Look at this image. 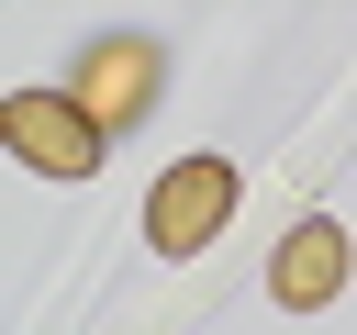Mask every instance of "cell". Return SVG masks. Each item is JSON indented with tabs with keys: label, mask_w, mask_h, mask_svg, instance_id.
<instances>
[{
	"label": "cell",
	"mask_w": 357,
	"mask_h": 335,
	"mask_svg": "<svg viewBox=\"0 0 357 335\" xmlns=\"http://www.w3.org/2000/svg\"><path fill=\"white\" fill-rule=\"evenodd\" d=\"M145 89H156V45H134V34H123V45H100V56L78 67V100L100 112V134H112V123H134V112H145Z\"/></svg>",
	"instance_id": "277c9868"
},
{
	"label": "cell",
	"mask_w": 357,
	"mask_h": 335,
	"mask_svg": "<svg viewBox=\"0 0 357 335\" xmlns=\"http://www.w3.org/2000/svg\"><path fill=\"white\" fill-rule=\"evenodd\" d=\"M0 134H11V156H22L33 179H89V168H100V112L67 100V89H11Z\"/></svg>",
	"instance_id": "6da1fadb"
},
{
	"label": "cell",
	"mask_w": 357,
	"mask_h": 335,
	"mask_svg": "<svg viewBox=\"0 0 357 335\" xmlns=\"http://www.w3.org/2000/svg\"><path fill=\"white\" fill-rule=\"evenodd\" d=\"M346 268H357L346 223H335V212H301V223H290V246H279V268H268V290H279L290 313H324V302L346 290Z\"/></svg>",
	"instance_id": "3957f363"
},
{
	"label": "cell",
	"mask_w": 357,
	"mask_h": 335,
	"mask_svg": "<svg viewBox=\"0 0 357 335\" xmlns=\"http://www.w3.org/2000/svg\"><path fill=\"white\" fill-rule=\"evenodd\" d=\"M223 212H234V168H223V156H178V168L145 190V246H156V257H201V246L223 234Z\"/></svg>",
	"instance_id": "7a4b0ae2"
}]
</instances>
